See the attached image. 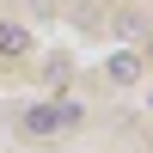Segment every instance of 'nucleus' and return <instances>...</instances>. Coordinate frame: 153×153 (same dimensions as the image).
Wrapping results in <instances>:
<instances>
[{
	"instance_id": "f257e3e1",
	"label": "nucleus",
	"mask_w": 153,
	"mask_h": 153,
	"mask_svg": "<svg viewBox=\"0 0 153 153\" xmlns=\"http://www.w3.org/2000/svg\"><path fill=\"white\" fill-rule=\"evenodd\" d=\"M80 123V104H31L19 117V129L25 135H61V129H74Z\"/></svg>"
},
{
	"instance_id": "f03ea898",
	"label": "nucleus",
	"mask_w": 153,
	"mask_h": 153,
	"mask_svg": "<svg viewBox=\"0 0 153 153\" xmlns=\"http://www.w3.org/2000/svg\"><path fill=\"white\" fill-rule=\"evenodd\" d=\"M110 80H117V86H135V80H141V55H135V49L110 55Z\"/></svg>"
},
{
	"instance_id": "7ed1b4c3",
	"label": "nucleus",
	"mask_w": 153,
	"mask_h": 153,
	"mask_svg": "<svg viewBox=\"0 0 153 153\" xmlns=\"http://www.w3.org/2000/svg\"><path fill=\"white\" fill-rule=\"evenodd\" d=\"M25 43H31V37H25L19 25H0V55H25Z\"/></svg>"
}]
</instances>
